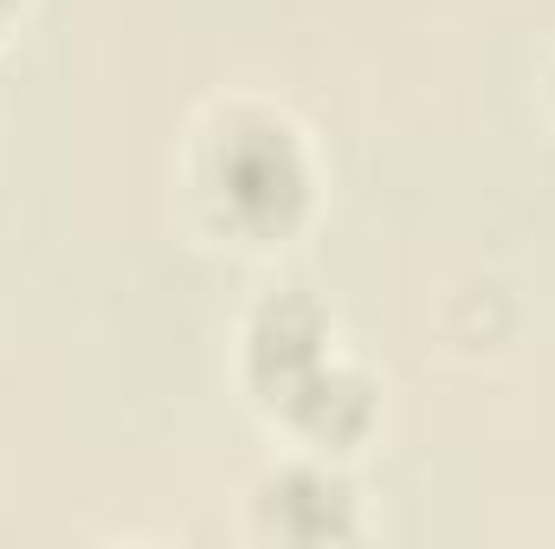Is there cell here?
Returning <instances> with one entry per match:
<instances>
[{
  "instance_id": "1",
  "label": "cell",
  "mask_w": 555,
  "mask_h": 549,
  "mask_svg": "<svg viewBox=\"0 0 555 549\" xmlns=\"http://www.w3.org/2000/svg\"><path fill=\"white\" fill-rule=\"evenodd\" d=\"M214 194L246 227H291L310 194L304 149L291 142L284 124H240L214 149Z\"/></svg>"
},
{
  "instance_id": "2",
  "label": "cell",
  "mask_w": 555,
  "mask_h": 549,
  "mask_svg": "<svg viewBox=\"0 0 555 549\" xmlns=\"http://www.w3.org/2000/svg\"><path fill=\"white\" fill-rule=\"evenodd\" d=\"M317 362H323V317L304 297L266 304L259 323H253V375H259V388L291 395Z\"/></svg>"
},
{
  "instance_id": "3",
  "label": "cell",
  "mask_w": 555,
  "mask_h": 549,
  "mask_svg": "<svg viewBox=\"0 0 555 549\" xmlns=\"http://www.w3.org/2000/svg\"><path fill=\"white\" fill-rule=\"evenodd\" d=\"M266 531L291 537V544L349 537V491L330 472H284L266 491Z\"/></svg>"
},
{
  "instance_id": "4",
  "label": "cell",
  "mask_w": 555,
  "mask_h": 549,
  "mask_svg": "<svg viewBox=\"0 0 555 549\" xmlns=\"http://www.w3.org/2000/svg\"><path fill=\"white\" fill-rule=\"evenodd\" d=\"M291 413H297V426L310 433V439H323V446H349L362 426H369V388L356 382V375H336V369H310L291 395Z\"/></svg>"
},
{
  "instance_id": "5",
  "label": "cell",
  "mask_w": 555,
  "mask_h": 549,
  "mask_svg": "<svg viewBox=\"0 0 555 549\" xmlns=\"http://www.w3.org/2000/svg\"><path fill=\"white\" fill-rule=\"evenodd\" d=\"M0 7H7V0H0Z\"/></svg>"
}]
</instances>
